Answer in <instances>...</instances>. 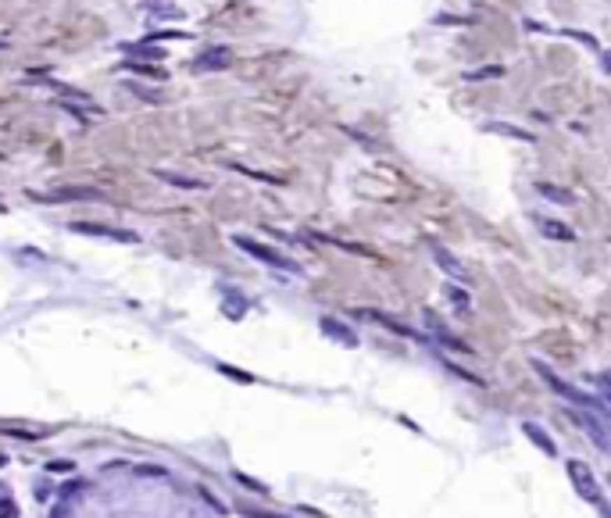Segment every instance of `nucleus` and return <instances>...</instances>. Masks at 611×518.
Here are the masks:
<instances>
[{
  "instance_id": "1",
  "label": "nucleus",
  "mask_w": 611,
  "mask_h": 518,
  "mask_svg": "<svg viewBox=\"0 0 611 518\" xmlns=\"http://www.w3.org/2000/svg\"><path fill=\"white\" fill-rule=\"evenodd\" d=\"M533 372H536V376L547 383V390L558 393V397H561V401H568L572 408H590V411H597V415H601V401H597V397H590V393H583L579 386H572L568 379H561V376H558V372H554L547 361H533Z\"/></svg>"
},
{
  "instance_id": "2",
  "label": "nucleus",
  "mask_w": 611,
  "mask_h": 518,
  "mask_svg": "<svg viewBox=\"0 0 611 518\" xmlns=\"http://www.w3.org/2000/svg\"><path fill=\"white\" fill-rule=\"evenodd\" d=\"M233 243L243 251V254H251L254 261H261V265H268V268H279V272H290V276H300V265L293 261V258H286L283 251H276V247H268V243H258L254 236H243V232H236L233 236Z\"/></svg>"
},
{
  "instance_id": "3",
  "label": "nucleus",
  "mask_w": 611,
  "mask_h": 518,
  "mask_svg": "<svg viewBox=\"0 0 611 518\" xmlns=\"http://www.w3.org/2000/svg\"><path fill=\"white\" fill-rule=\"evenodd\" d=\"M568 415L575 418L579 429H583V433L594 440L597 450L611 454V425L604 422V415H597V411H590V408H568Z\"/></svg>"
},
{
  "instance_id": "4",
  "label": "nucleus",
  "mask_w": 611,
  "mask_h": 518,
  "mask_svg": "<svg viewBox=\"0 0 611 518\" xmlns=\"http://www.w3.org/2000/svg\"><path fill=\"white\" fill-rule=\"evenodd\" d=\"M565 472H568V479H572V486H575V494L583 497L587 504H604V497H601V482H597V475L579 461V458H568L565 461Z\"/></svg>"
},
{
  "instance_id": "5",
  "label": "nucleus",
  "mask_w": 611,
  "mask_h": 518,
  "mask_svg": "<svg viewBox=\"0 0 611 518\" xmlns=\"http://www.w3.org/2000/svg\"><path fill=\"white\" fill-rule=\"evenodd\" d=\"M429 254H433L436 268L443 272L450 283H457V286H469V283H472V276H469V268L462 265V258H457L454 251H447L443 243H429Z\"/></svg>"
},
{
  "instance_id": "6",
  "label": "nucleus",
  "mask_w": 611,
  "mask_h": 518,
  "mask_svg": "<svg viewBox=\"0 0 611 518\" xmlns=\"http://www.w3.org/2000/svg\"><path fill=\"white\" fill-rule=\"evenodd\" d=\"M79 236H101V239H115V243H140V236L133 229H118V225H104V222H72L68 225Z\"/></svg>"
},
{
  "instance_id": "7",
  "label": "nucleus",
  "mask_w": 611,
  "mask_h": 518,
  "mask_svg": "<svg viewBox=\"0 0 611 518\" xmlns=\"http://www.w3.org/2000/svg\"><path fill=\"white\" fill-rule=\"evenodd\" d=\"M358 318H369V322H376V325H383V329H390L393 336H404V340H425L418 329H411V325H404L401 318H393V315H383V311H376V308H361V311H354Z\"/></svg>"
},
{
  "instance_id": "8",
  "label": "nucleus",
  "mask_w": 611,
  "mask_h": 518,
  "mask_svg": "<svg viewBox=\"0 0 611 518\" xmlns=\"http://www.w3.org/2000/svg\"><path fill=\"white\" fill-rule=\"evenodd\" d=\"M533 225L540 229V236L554 239V243H575V229L561 219H551V215H533Z\"/></svg>"
},
{
  "instance_id": "9",
  "label": "nucleus",
  "mask_w": 611,
  "mask_h": 518,
  "mask_svg": "<svg viewBox=\"0 0 611 518\" xmlns=\"http://www.w3.org/2000/svg\"><path fill=\"white\" fill-rule=\"evenodd\" d=\"M425 329H429V336H433L436 343H443V347H450V350H457V354H472V347H469L465 340H457L454 332H450L433 311H425Z\"/></svg>"
},
{
  "instance_id": "10",
  "label": "nucleus",
  "mask_w": 611,
  "mask_h": 518,
  "mask_svg": "<svg viewBox=\"0 0 611 518\" xmlns=\"http://www.w3.org/2000/svg\"><path fill=\"white\" fill-rule=\"evenodd\" d=\"M229 65H233V50L229 47H207V50H200L193 57V68L197 72H222Z\"/></svg>"
},
{
  "instance_id": "11",
  "label": "nucleus",
  "mask_w": 611,
  "mask_h": 518,
  "mask_svg": "<svg viewBox=\"0 0 611 518\" xmlns=\"http://www.w3.org/2000/svg\"><path fill=\"white\" fill-rule=\"evenodd\" d=\"M318 329L325 332L329 340H336V343H344V347H358V332H354L347 322H340V318L322 315V318H318Z\"/></svg>"
},
{
  "instance_id": "12",
  "label": "nucleus",
  "mask_w": 611,
  "mask_h": 518,
  "mask_svg": "<svg viewBox=\"0 0 611 518\" xmlns=\"http://www.w3.org/2000/svg\"><path fill=\"white\" fill-rule=\"evenodd\" d=\"M522 436H526L540 454H547V458H558V443L551 440V433H547L543 425H536V422H522Z\"/></svg>"
},
{
  "instance_id": "13",
  "label": "nucleus",
  "mask_w": 611,
  "mask_h": 518,
  "mask_svg": "<svg viewBox=\"0 0 611 518\" xmlns=\"http://www.w3.org/2000/svg\"><path fill=\"white\" fill-rule=\"evenodd\" d=\"M483 133H494V136H508V140H518V143H536V136L529 133V129H522V126H511V121H483L479 126Z\"/></svg>"
},
{
  "instance_id": "14",
  "label": "nucleus",
  "mask_w": 611,
  "mask_h": 518,
  "mask_svg": "<svg viewBox=\"0 0 611 518\" xmlns=\"http://www.w3.org/2000/svg\"><path fill=\"white\" fill-rule=\"evenodd\" d=\"M36 200H50V204H65V200H101L97 190H86V186H65V190H54V193H33Z\"/></svg>"
},
{
  "instance_id": "15",
  "label": "nucleus",
  "mask_w": 611,
  "mask_h": 518,
  "mask_svg": "<svg viewBox=\"0 0 611 518\" xmlns=\"http://www.w3.org/2000/svg\"><path fill=\"white\" fill-rule=\"evenodd\" d=\"M154 179L168 182V186H179V190H204V186H207L204 179H193V175H179V172H165V168H154Z\"/></svg>"
},
{
  "instance_id": "16",
  "label": "nucleus",
  "mask_w": 611,
  "mask_h": 518,
  "mask_svg": "<svg viewBox=\"0 0 611 518\" xmlns=\"http://www.w3.org/2000/svg\"><path fill=\"white\" fill-rule=\"evenodd\" d=\"M536 193L543 200H551V204H561V207H572L575 204V193L565 190V186H554V182H536Z\"/></svg>"
},
{
  "instance_id": "17",
  "label": "nucleus",
  "mask_w": 611,
  "mask_h": 518,
  "mask_svg": "<svg viewBox=\"0 0 611 518\" xmlns=\"http://www.w3.org/2000/svg\"><path fill=\"white\" fill-rule=\"evenodd\" d=\"M143 11H150L154 18H172V22L186 18V11H182L179 4H172V0H143Z\"/></svg>"
},
{
  "instance_id": "18",
  "label": "nucleus",
  "mask_w": 611,
  "mask_h": 518,
  "mask_svg": "<svg viewBox=\"0 0 611 518\" xmlns=\"http://www.w3.org/2000/svg\"><path fill=\"white\" fill-rule=\"evenodd\" d=\"M462 79L465 82H494V79H504V65H479V68H469Z\"/></svg>"
},
{
  "instance_id": "19",
  "label": "nucleus",
  "mask_w": 611,
  "mask_h": 518,
  "mask_svg": "<svg viewBox=\"0 0 611 518\" xmlns=\"http://www.w3.org/2000/svg\"><path fill=\"white\" fill-rule=\"evenodd\" d=\"M433 25H440V29H465V25H476V15H450V11H440V15H433Z\"/></svg>"
},
{
  "instance_id": "20",
  "label": "nucleus",
  "mask_w": 611,
  "mask_h": 518,
  "mask_svg": "<svg viewBox=\"0 0 611 518\" xmlns=\"http://www.w3.org/2000/svg\"><path fill=\"white\" fill-rule=\"evenodd\" d=\"M561 36H568V40H575V43H583L587 50H594V54H601L604 47H601V40L594 36V33H587V29H561Z\"/></svg>"
},
{
  "instance_id": "21",
  "label": "nucleus",
  "mask_w": 611,
  "mask_h": 518,
  "mask_svg": "<svg viewBox=\"0 0 611 518\" xmlns=\"http://www.w3.org/2000/svg\"><path fill=\"white\" fill-rule=\"evenodd\" d=\"M443 293H447V300L454 304V311H457V315H469V308H472V300H469V293H465L462 286H457V283H454V286H447Z\"/></svg>"
},
{
  "instance_id": "22",
  "label": "nucleus",
  "mask_w": 611,
  "mask_h": 518,
  "mask_svg": "<svg viewBox=\"0 0 611 518\" xmlns=\"http://www.w3.org/2000/svg\"><path fill=\"white\" fill-rule=\"evenodd\" d=\"M126 89H129L133 97L147 101V104H165V94H161V89H150V86H136V82H126Z\"/></svg>"
},
{
  "instance_id": "23",
  "label": "nucleus",
  "mask_w": 611,
  "mask_h": 518,
  "mask_svg": "<svg viewBox=\"0 0 611 518\" xmlns=\"http://www.w3.org/2000/svg\"><path fill=\"white\" fill-rule=\"evenodd\" d=\"M0 518H18V504L8 486H0Z\"/></svg>"
},
{
  "instance_id": "24",
  "label": "nucleus",
  "mask_w": 611,
  "mask_h": 518,
  "mask_svg": "<svg viewBox=\"0 0 611 518\" xmlns=\"http://www.w3.org/2000/svg\"><path fill=\"white\" fill-rule=\"evenodd\" d=\"M126 72L150 75V79H165V72H161V68H154V65H140V61H126Z\"/></svg>"
},
{
  "instance_id": "25",
  "label": "nucleus",
  "mask_w": 611,
  "mask_h": 518,
  "mask_svg": "<svg viewBox=\"0 0 611 518\" xmlns=\"http://www.w3.org/2000/svg\"><path fill=\"white\" fill-rule=\"evenodd\" d=\"M126 50H129V54H136V57H154V61H161V57H165V50L150 47V43H147V47H143V43H133V47H126Z\"/></svg>"
},
{
  "instance_id": "26",
  "label": "nucleus",
  "mask_w": 611,
  "mask_h": 518,
  "mask_svg": "<svg viewBox=\"0 0 611 518\" xmlns=\"http://www.w3.org/2000/svg\"><path fill=\"white\" fill-rule=\"evenodd\" d=\"M154 40H190V33H182V29H158Z\"/></svg>"
},
{
  "instance_id": "27",
  "label": "nucleus",
  "mask_w": 611,
  "mask_h": 518,
  "mask_svg": "<svg viewBox=\"0 0 611 518\" xmlns=\"http://www.w3.org/2000/svg\"><path fill=\"white\" fill-rule=\"evenodd\" d=\"M72 468H75V465H72V461H65V458H61V461H50V465H47V472H50V475H68Z\"/></svg>"
},
{
  "instance_id": "28",
  "label": "nucleus",
  "mask_w": 611,
  "mask_h": 518,
  "mask_svg": "<svg viewBox=\"0 0 611 518\" xmlns=\"http://www.w3.org/2000/svg\"><path fill=\"white\" fill-rule=\"evenodd\" d=\"M597 65H601V75L611 79V47H604V50L597 54Z\"/></svg>"
},
{
  "instance_id": "29",
  "label": "nucleus",
  "mask_w": 611,
  "mask_h": 518,
  "mask_svg": "<svg viewBox=\"0 0 611 518\" xmlns=\"http://www.w3.org/2000/svg\"><path fill=\"white\" fill-rule=\"evenodd\" d=\"M590 383H594L597 390H608V393H611V369H604V372H601V376H594Z\"/></svg>"
},
{
  "instance_id": "30",
  "label": "nucleus",
  "mask_w": 611,
  "mask_h": 518,
  "mask_svg": "<svg viewBox=\"0 0 611 518\" xmlns=\"http://www.w3.org/2000/svg\"><path fill=\"white\" fill-rule=\"evenodd\" d=\"M8 465V454H0V468H4Z\"/></svg>"
},
{
  "instance_id": "31",
  "label": "nucleus",
  "mask_w": 611,
  "mask_h": 518,
  "mask_svg": "<svg viewBox=\"0 0 611 518\" xmlns=\"http://www.w3.org/2000/svg\"><path fill=\"white\" fill-rule=\"evenodd\" d=\"M4 47H8V43H0V50H4Z\"/></svg>"
}]
</instances>
